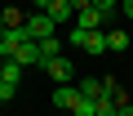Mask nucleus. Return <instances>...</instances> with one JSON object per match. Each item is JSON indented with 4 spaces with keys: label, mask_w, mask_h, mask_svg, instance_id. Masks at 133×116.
I'll return each instance as SVG.
<instances>
[{
    "label": "nucleus",
    "mask_w": 133,
    "mask_h": 116,
    "mask_svg": "<svg viewBox=\"0 0 133 116\" xmlns=\"http://www.w3.org/2000/svg\"><path fill=\"white\" fill-rule=\"evenodd\" d=\"M89 5H93V0H71V9H76V14H80V9H89Z\"/></svg>",
    "instance_id": "15"
},
{
    "label": "nucleus",
    "mask_w": 133,
    "mask_h": 116,
    "mask_svg": "<svg viewBox=\"0 0 133 116\" xmlns=\"http://www.w3.org/2000/svg\"><path fill=\"white\" fill-rule=\"evenodd\" d=\"M0 107H5V98H0Z\"/></svg>",
    "instance_id": "18"
},
{
    "label": "nucleus",
    "mask_w": 133,
    "mask_h": 116,
    "mask_svg": "<svg viewBox=\"0 0 133 116\" xmlns=\"http://www.w3.org/2000/svg\"><path fill=\"white\" fill-rule=\"evenodd\" d=\"M14 58H18L22 67H40V63H44V54H40V40H36V36H27V40L18 45V54H14Z\"/></svg>",
    "instance_id": "3"
},
{
    "label": "nucleus",
    "mask_w": 133,
    "mask_h": 116,
    "mask_svg": "<svg viewBox=\"0 0 133 116\" xmlns=\"http://www.w3.org/2000/svg\"><path fill=\"white\" fill-rule=\"evenodd\" d=\"M120 14H124V18H133V0H120Z\"/></svg>",
    "instance_id": "14"
},
{
    "label": "nucleus",
    "mask_w": 133,
    "mask_h": 116,
    "mask_svg": "<svg viewBox=\"0 0 133 116\" xmlns=\"http://www.w3.org/2000/svg\"><path fill=\"white\" fill-rule=\"evenodd\" d=\"M115 116H133V107H129V103H120V112H115Z\"/></svg>",
    "instance_id": "16"
},
{
    "label": "nucleus",
    "mask_w": 133,
    "mask_h": 116,
    "mask_svg": "<svg viewBox=\"0 0 133 116\" xmlns=\"http://www.w3.org/2000/svg\"><path fill=\"white\" fill-rule=\"evenodd\" d=\"M76 89H80L84 98H102V94H107V80H80Z\"/></svg>",
    "instance_id": "10"
},
{
    "label": "nucleus",
    "mask_w": 133,
    "mask_h": 116,
    "mask_svg": "<svg viewBox=\"0 0 133 116\" xmlns=\"http://www.w3.org/2000/svg\"><path fill=\"white\" fill-rule=\"evenodd\" d=\"M107 49H129V31L124 27H111L107 31Z\"/></svg>",
    "instance_id": "9"
},
{
    "label": "nucleus",
    "mask_w": 133,
    "mask_h": 116,
    "mask_svg": "<svg viewBox=\"0 0 133 116\" xmlns=\"http://www.w3.org/2000/svg\"><path fill=\"white\" fill-rule=\"evenodd\" d=\"M44 14H49V18H53V22L62 27V22H66V18H71L76 9H71V0H49V9H44Z\"/></svg>",
    "instance_id": "7"
},
{
    "label": "nucleus",
    "mask_w": 133,
    "mask_h": 116,
    "mask_svg": "<svg viewBox=\"0 0 133 116\" xmlns=\"http://www.w3.org/2000/svg\"><path fill=\"white\" fill-rule=\"evenodd\" d=\"M31 5H36V9H49V0H31Z\"/></svg>",
    "instance_id": "17"
},
{
    "label": "nucleus",
    "mask_w": 133,
    "mask_h": 116,
    "mask_svg": "<svg viewBox=\"0 0 133 116\" xmlns=\"http://www.w3.org/2000/svg\"><path fill=\"white\" fill-rule=\"evenodd\" d=\"M102 22H111V18H107V14H98V9H93V5H89V9H80V14H76V27H84V31H93V27H102Z\"/></svg>",
    "instance_id": "6"
},
{
    "label": "nucleus",
    "mask_w": 133,
    "mask_h": 116,
    "mask_svg": "<svg viewBox=\"0 0 133 116\" xmlns=\"http://www.w3.org/2000/svg\"><path fill=\"white\" fill-rule=\"evenodd\" d=\"M93 9L107 14V18H115V14H120V0H93Z\"/></svg>",
    "instance_id": "12"
},
{
    "label": "nucleus",
    "mask_w": 133,
    "mask_h": 116,
    "mask_svg": "<svg viewBox=\"0 0 133 116\" xmlns=\"http://www.w3.org/2000/svg\"><path fill=\"white\" fill-rule=\"evenodd\" d=\"M44 72H49V76H53L58 85H71V80H76V67L66 63L62 54H58V58H49V63H44Z\"/></svg>",
    "instance_id": "4"
},
{
    "label": "nucleus",
    "mask_w": 133,
    "mask_h": 116,
    "mask_svg": "<svg viewBox=\"0 0 133 116\" xmlns=\"http://www.w3.org/2000/svg\"><path fill=\"white\" fill-rule=\"evenodd\" d=\"M40 54H44V63H49V58H58V54H62V40H58V31L40 40ZM44 63H40V67H44Z\"/></svg>",
    "instance_id": "8"
},
{
    "label": "nucleus",
    "mask_w": 133,
    "mask_h": 116,
    "mask_svg": "<svg viewBox=\"0 0 133 116\" xmlns=\"http://www.w3.org/2000/svg\"><path fill=\"white\" fill-rule=\"evenodd\" d=\"M22 27H27V36H36V40H44V36H53V31H58V22H53L44 9L27 14V22H22Z\"/></svg>",
    "instance_id": "2"
},
{
    "label": "nucleus",
    "mask_w": 133,
    "mask_h": 116,
    "mask_svg": "<svg viewBox=\"0 0 133 116\" xmlns=\"http://www.w3.org/2000/svg\"><path fill=\"white\" fill-rule=\"evenodd\" d=\"M66 40H71V45H80L84 54H107V31H102V27H93V31L71 27V31H66Z\"/></svg>",
    "instance_id": "1"
},
{
    "label": "nucleus",
    "mask_w": 133,
    "mask_h": 116,
    "mask_svg": "<svg viewBox=\"0 0 133 116\" xmlns=\"http://www.w3.org/2000/svg\"><path fill=\"white\" fill-rule=\"evenodd\" d=\"M115 112H120V103H115L111 94H102V98H98V116H115Z\"/></svg>",
    "instance_id": "11"
},
{
    "label": "nucleus",
    "mask_w": 133,
    "mask_h": 116,
    "mask_svg": "<svg viewBox=\"0 0 133 116\" xmlns=\"http://www.w3.org/2000/svg\"><path fill=\"white\" fill-rule=\"evenodd\" d=\"M22 22H27L22 9H5V27H22Z\"/></svg>",
    "instance_id": "13"
},
{
    "label": "nucleus",
    "mask_w": 133,
    "mask_h": 116,
    "mask_svg": "<svg viewBox=\"0 0 133 116\" xmlns=\"http://www.w3.org/2000/svg\"><path fill=\"white\" fill-rule=\"evenodd\" d=\"M76 98H80V89H76V85H58V89H53V107H58V112H71V107H76Z\"/></svg>",
    "instance_id": "5"
}]
</instances>
